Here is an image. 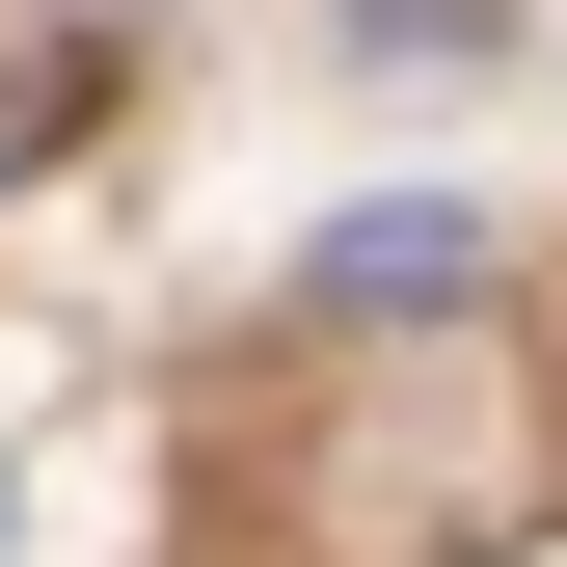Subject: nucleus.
Wrapping results in <instances>:
<instances>
[{
	"instance_id": "nucleus-1",
	"label": "nucleus",
	"mask_w": 567,
	"mask_h": 567,
	"mask_svg": "<svg viewBox=\"0 0 567 567\" xmlns=\"http://www.w3.org/2000/svg\"><path fill=\"white\" fill-rule=\"evenodd\" d=\"M298 298L324 324H460L486 298V217H460V189H351V217L298 244Z\"/></svg>"
},
{
	"instance_id": "nucleus-2",
	"label": "nucleus",
	"mask_w": 567,
	"mask_h": 567,
	"mask_svg": "<svg viewBox=\"0 0 567 567\" xmlns=\"http://www.w3.org/2000/svg\"><path fill=\"white\" fill-rule=\"evenodd\" d=\"M486 54V0H351V82H460Z\"/></svg>"
}]
</instances>
